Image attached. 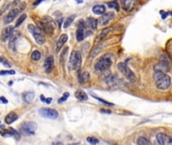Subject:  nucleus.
<instances>
[{
	"label": "nucleus",
	"instance_id": "1",
	"mask_svg": "<svg viewBox=\"0 0 172 145\" xmlns=\"http://www.w3.org/2000/svg\"><path fill=\"white\" fill-rule=\"evenodd\" d=\"M154 81H155L156 87L161 91H165L170 87L171 85V78L166 73L154 71Z\"/></svg>",
	"mask_w": 172,
	"mask_h": 145
},
{
	"label": "nucleus",
	"instance_id": "2",
	"mask_svg": "<svg viewBox=\"0 0 172 145\" xmlns=\"http://www.w3.org/2000/svg\"><path fill=\"white\" fill-rule=\"evenodd\" d=\"M112 65V60H111V55H105L101 57L95 63V70L96 72H105L108 68H110Z\"/></svg>",
	"mask_w": 172,
	"mask_h": 145
},
{
	"label": "nucleus",
	"instance_id": "3",
	"mask_svg": "<svg viewBox=\"0 0 172 145\" xmlns=\"http://www.w3.org/2000/svg\"><path fill=\"white\" fill-rule=\"evenodd\" d=\"M28 30L30 34H32L33 39L37 44L41 45L45 42V35L44 34V31L39 28V27L35 26L33 24H28Z\"/></svg>",
	"mask_w": 172,
	"mask_h": 145
},
{
	"label": "nucleus",
	"instance_id": "4",
	"mask_svg": "<svg viewBox=\"0 0 172 145\" xmlns=\"http://www.w3.org/2000/svg\"><path fill=\"white\" fill-rule=\"evenodd\" d=\"M81 65H82V55L79 50H74L70 55L69 60V68L70 71L79 70Z\"/></svg>",
	"mask_w": 172,
	"mask_h": 145
},
{
	"label": "nucleus",
	"instance_id": "5",
	"mask_svg": "<svg viewBox=\"0 0 172 145\" xmlns=\"http://www.w3.org/2000/svg\"><path fill=\"white\" fill-rule=\"evenodd\" d=\"M118 70L123 74L124 77H126V78L128 79L129 82H131V83H135L136 82V80H137V79H136L135 74H134L132 71L130 70V68H129L125 63H119V65H118Z\"/></svg>",
	"mask_w": 172,
	"mask_h": 145
},
{
	"label": "nucleus",
	"instance_id": "6",
	"mask_svg": "<svg viewBox=\"0 0 172 145\" xmlns=\"http://www.w3.org/2000/svg\"><path fill=\"white\" fill-rule=\"evenodd\" d=\"M170 70V60L167 58V55H161V60L158 63L154 66V71H159L162 73H168Z\"/></svg>",
	"mask_w": 172,
	"mask_h": 145
},
{
	"label": "nucleus",
	"instance_id": "7",
	"mask_svg": "<svg viewBox=\"0 0 172 145\" xmlns=\"http://www.w3.org/2000/svg\"><path fill=\"white\" fill-rule=\"evenodd\" d=\"M25 6H26V5H25V3H22L21 6L18 7V8H13L12 10H10L8 13H7L4 16V18H3V22H4V23L5 24L11 23V22L15 19V17H16L17 15H18L20 12L22 11V9H24Z\"/></svg>",
	"mask_w": 172,
	"mask_h": 145
},
{
	"label": "nucleus",
	"instance_id": "8",
	"mask_svg": "<svg viewBox=\"0 0 172 145\" xmlns=\"http://www.w3.org/2000/svg\"><path fill=\"white\" fill-rule=\"evenodd\" d=\"M37 129V125L34 122H24L20 125V132L25 135H32L35 133Z\"/></svg>",
	"mask_w": 172,
	"mask_h": 145
},
{
	"label": "nucleus",
	"instance_id": "9",
	"mask_svg": "<svg viewBox=\"0 0 172 145\" xmlns=\"http://www.w3.org/2000/svg\"><path fill=\"white\" fill-rule=\"evenodd\" d=\"M38 27L44 32V34H46L49 35H52V34H54V23L49 19L40 20V21L38 22Z\"/></svg>",
	"mask_w": 172,
	"mask_h": 145
},
{
	"label": "nucleus",
	"instance_id": "10",
	"mask_svg": "<svg viewBox=\"0 0 172 145\" xmlns=\"http://www.w3.org/2000/svg\"><path fill=\"white\" fill-rule=\"evenodd\" d=\"M38 112L42 117L47 119H57L59 117L57 111L52 108H40Z\"/></svg>",
	"mask_w": 172,
	"mask_h": 145
},
{
	"label": "nucleus",
	"instance_id": "11",
	"mask_svg": "<svg viewBox=\"0 0 172 145\" xmlns=\"http://www.w3.org/2000/svg\"><path fill=\"white\" fill-rule=\"evenodd\" d=\"M156 139L158 143L161 145H172V137L168 136L165 133H157Z\"/></svg>",
	"mask_w": 172,
	"mask_h": 145
},
{
	"label": "nucleus",
	"instance_id": "12",
	"mask_svg": "<svg viewBox=\"0 0 172 145\" xmlns=\"http://www.w3.org/2000/svg\"><path fill=\"white\" fill-rule=\"evenodd\" d=\"M121 4L125 11L131 12L137 5V0H121Z\"/></svg>",
	"mask_w": 172,
	"mask_h": 145
},
{
	"label": "nucleus",
	"instance_id": "13",
	"mask_svg": "<svg viewBox=\"0 0 172 145\" xmlns=\"http://www.w3.org/2000/svg\"><path fill=\"white\" fill-rule=\"evenodd\" d=\"M114 12H108V13H104L100 16L98 19V25H106L114 18Z\"/></svg>",
	"mask_w": 172,
	"mask_h": 145
},
{
	"label": "nucleus",
	"instance_id": "14",
	"mask_svg": "<svg viewBox=\"0 0 172 145\" xmlns=\"http://www.w3.org/2000/svg\"><path fill=\"white\" fill-rule=\"evenodd\" d=\"M13 30H14V27L10 26V25L4 27V28L2 29V31H1V36H0L1 42H7V39H8L9 37L12 35V34H13Z\"/></svg>",
	"mask_w": 172,
	"mask_h": 145
},
{
	"label": "nucleus",
	"instance_id": "15",
	"mask_svg": "<svg viewBox=\"0 0 172 145\" xmlns=\"http://www.w3.org/2000/svg\"><path fill=\"white\" fill-rule=\"evenodd\" d=\"M54 68V60L52 57H47L44 62V70L46 74H50Z\"/></svg>",
	"mask_w": 172,
	"mask_h": 145
},
{
	"label": "nucleus",
	"instance_id": "16",
	"mask_svg": "<svg viewBox=\"0 0 172 145\" xmlns=\"http://www.w3.org/2000/svg\"><path fill=\"white\" fill-rule=\"evenodd\" d=\"M89 81H90V74L87 71H84V72H81L79 74V82L82 85H85L87 84Z\"/></svg>",
	"mask_w": 172,
	"mask_h": 145
},
{
	"label": "nucleus",
	"instance_id": "17",
	"mask_svg": "<svg viewBox=\"0 0 172 145\" xmlns=\"http://www.w3.org/2000/svg\"><path fill=\"white\" fill-rule=\"evenodd\" d=\"M112 29H113V27H106V28H104L102 31H101L100 34H98V36L96 37V42H101V40H102L104 37H106L111 31H112Z\"/></svg>",
	"mask_w": 172,
	"mask_h": 145
},
{
	"label": "nucleus",
	"instance_id": "18",
	"mask_svg": "<svg viewBox=\"0 0 172 145\" xmlns=\"http://www.w3.org/2000/svg\"><path fill=\"white\" fill-rule=\"evenodd\" d=\"M67 39H69V37H67V34H62V35H60V39H57V52H59L60 48L64 47V44L67 42Z\"/></svg>",
	"mask_w": 172,
	"mask_h": 145
},
{
	"label": "nucleus",
	"instance_id": "19",
	"mask_svg": "<svg viewBox=\"0 0 172 145\" xmlns=\"http://www.w3.org/2000/svg\"><path fill=\"white\" fill-rule=\"evenodd\" d=\"M17 118H18V116H17V114L15 113V112H10V113L7 114V116L5 117V123L9 125V124L13 123Z\"/></svg>",
	"mask_w": 172,
	"mask_h": 145
},
{
	"label": "nucleus",
	"instance_id": "20",
	"mask_svg": "<svg viewBox=\"0 0 172 145\" xmlns=\"http://www.w3.org/2000/svg\"><path fill=\"white\" fill-rule=\"evenodd\" d=\"M86 23H87V26L90 27L91 29H96L98 27V20L94 17H88Z\"/></svg>",
	"mask_w": 172,
	"mask_h": 145
},
{
	"label": "nucleus",
	"instance_id": "21",
	"mask_svg": "<svg viewBox=\"0 0 172 145\" xmlns=\"http://www.w3.org/2000/svg\"><path fill=\"white\" fill-rule=\"evenodd\" d=\"M93 12L97 15H102L106 12V6L105 5H102V4L95 5V6L93 7Z\"/></svg>",
	"mask_w": 172,
	"mask_h": 145
},
{
	"label": "nucleus",
	"instance_id": "22",
	"mask_svg": "<svg viewBox=\"0 0 172 145\" xmlns=\"http://www.w3.org/2000/svg\"><path fill=\"white\" fill-rule=\"evenodd\" d=\"M75 98L78 99V100H80V101H87L88 100V95H87V93L84 92L83 90H78V91H75Z\"/></svg>",
	"mask_w": 172,
	"mask_h": 145
},
{
	"label": "nucleus",
	"instance_id": "23",
	"mask_svg": "<svg viewBox=\"0 0 172 145\" xmlns=\"http://www.w3.org/2000/svg\"><path fill=\"white\" fill-rule=\"evenodd\" d=\"M103 47H104L103 44H97L96 47H94V48H92V52H91V53H90V58H94L96 55H98L99 52L103 50Z\"/></svg>",
	"mask_w": 172,
	"mask_h": 145
},
{
	"label": "nucleus",
	"instance_id": "24",
	"mask_svg": "<svg viewBox=\"0 0 172 145\" xmlns=\"http://www.w3.org/2000/svg\"><path fill=\"white\" fill-rule=\"evenodd\" d=\"M34 97H35L34 92H25L23 94V100L26 103H31L34 100Z\"/></svg>",
	"mask_w": 172,
	"mask_h": 145
},
{
	"label": "nucleus",
	"instance_id": "25",
	"mask_svg": "<svg viewBox=\"0 0 172 145\" xmlns=\"http://www.w3.org/2000/svg\"><path fill=\"white\" fill-rule=\"evenodd\" d=\"M118 80V77L116 75H109L108 78H106V82H107V84H109V85H116V83H117Z\"/></svg>",
	"mask_w": 172,
	"mask_h": 145
},
{
	"label": "nucleus",
	"instance_id": "26",
	"mask_svg": "<svg viewBox=\"0 0 172 145\" xmlns=\"http://www.w3.org/2000/svg\"><path fill=\"white\" fill-rule=\"evenodd\" d=\"M30 58H31V60H34V62H38L40 58H41V52H40L39 50H34V52H31Z\"/></svg>",
	"mask_w": 172,
	"mask_h": 145
},
{
	"label": "nucleus",
	"instance_id": "27",
	"mask_svg": "<svg viewBox=\"0 0 172 145\" xmlns=\"http://www.w3.org/2000/svg\"><path fill=\"white\" fill-rule=\"evenodd\" d=\"M75 15H70V16L67 17V18L65 19V23H64V27H65V28H67V27H69L70 25L73 23V21L75 20Z\"/></svg>",
	"mask_w": 172,
	"mask_h": 145
},
{
	"label": "nucleus",
	"instance_id": "28",
	"mask_svg": "<svg viewBox=\"0 0 172 145\" xmlns=\"http://www.w3.org/2000/svg\"><path fill=\"white\" fill-rule=\"evenodd\" d=\"M26 16H27L26 14H21V15H20L18 18H17L16 22H15V27H18L22 23H23V21H24L25 19H26Z\"/></svg>",
	"mask_w": 172,
	"mask_h": 145
},
{
	"label": "nucleus",
	"instance_id": "29",
	"mask_svg": "<svg viewBox=\"0 0 172 145\" xmlns=\"http://www.w3.org/2000/svg\"><path fill=\"white\" fill-rule=\"evenodd\" d=\"M137 144L138 145H149L150 144V141H149L146 137H139L137 139Z\"/></svg>",
	"mask_w": 172,
	"mask_h": 145
},
{
	"label": "nucleus",
	"instance_id": "30",
	"mask_svg": "<svg viewBox=\"0 0 172 145\" xmlns=\"http://www.w3.org/2000/svg\"><path fill=\"white\" fill-rule=\"evenodd\" d=\"M108 7H110V8H113V9H116V11H119V3L116 0H114V1H110L108 2Z\"/></svg>",
	"mask_w": 172,
	"mask_h": 145
},
{
	"label": "nucleus",
	"instance_id": "31",
	"mask_svg": "<svg viewBox=\"0 0 172 145\" xmlns=\"http://www.w3.org/2000/svg\"><path fill=\"white\" fill-rule=\"evenodd\" d=\"M93 96H94V98L97 99L98 101L102 102V103H103V104H105L106 106H109V107H113V106H114V104H113V103H110V102H108V101H105V100H103V99H100V98H99V97L95 96V95H93Z\"/></svg>",
	"mask_w": 172,
	"mask_h": 145
},
{
	"label": "nucleus",
	"instance_id": "32",
	"mask_svg": "<svg viewBox=\"0 0 172 145\" xmlns=\"http://www.w3.org/2000/svg\"><path fill=\"white\" fill-rule=\"evenodd\" d=\"M87 141L91 144H98L99 143V140L97 138H95V137H88Z\"/></svg>",
	"mask_w": 172,
	"mask_h": 145
},
{
	"label": "nucleus",
	"instance_id": "33",
	"mask_svg": "<svg viewBox=\"0 0 172 145\" xmlns=\"http://www.w3.org/2000/svg\"><path fill=\"white\" fill-rule=\"evenodd\" d=\"M4 75H15V71H0V76Z\"/></svg>",
	"mask_w": 172,
	"mask_h": 145
},
{
	"label": "nucleus",
	"instance_id": "34",
	"mask_svg": "<svg viewBox=\"0 0 172 145\" xmlns=\"http://www.w3.org/2000/svg\"><path fill=\"white\" fill-rule=\"evenodd\" d=\"M16 39H17V37L14 35V36H12V37H11V40H10V42H9V47H10V48H11L12 50H14V48H15V47H13V44H14L15 42H16Z\"/></svg>",
	"mask_w": 172,
	"mask_h": 145
},
{
	"label": "nucleus",
	"instance_id": "35",
	"mask_svg": "<svg viewBox=\"0 0 172 145\" xmlns=\"http://www.w3.org/2000/svg\"><path fill=\"white\" fill-rule=\"evenodd\" d=\"M69 96H70L69 93H65L64 96H62V98H60V100H59V103H62V102H65L67 98H69Z\"/></svg>",
	"mask_w": 172,
	"mask_h": 145
},
{
	"label": "nucleus",
	"instance_id": "36",
	"mask_svg": "<svg viewBox=\"0 0 172 145\" xmlns=\"http://www.w3.org/2000/svg\"><path fill=\"white\" fill-rule=\"evenodd\" d=\"M0 101H1L2 103H4V104H7V103H8V101H7L6 99L4 98V97H0Z\"/></svg>",
	"mask_w": 172,
	"mask_h": 145
},
{
	"label": "nucleus",
	"instance_id": "37",
	"mask_svg": "<svg viewBox=\"0 0 172 145\" xmlns=\"http://www.w3.org/2000/svg\"><path fill=\"white\" fill-rule=\"evenodd\" d=\"M42 1H44V0H36V1H35L34 3H33V5H34V6H36V5H38L39 3H41Z\"/></svg>",
	"mask_w": 172,
	"mask_h": 145
},
{
	"label": "nucleus",
	"instance_id": "38",
	"mask_svg": "<svg viewBox=\"0 0 172 145\" xmlns=\"http://www.w3.org/2000/svg\"><path fill=\"white\" fill-rule=\"evenodd\" d=\"M101 112H104V113H107V114H110L111 113V111L106 110V109H102V110H101Z\"/></svg>",
	"mask_w": 172,
	"mask_h": 145
},
{
	"label": "nucleus",
	"instance_id": "39",
	"mask_svg": "<svg viewBox=\"0 0 172 145\" xmlns=\"http://www.w3.org/2000/svg\"><path fill=\"white\" fill-rule=\"evenodd\" d=\"M45 103H47V104H49L50 102H52V99H45Z\"/></svg>",
	"mask_w": 172,
	"mask_h": 145
},
{
	"label": "nucleus",
	"instance_id": "40",
	"mask_svg": "<svg viewBox=\"0 0 172 145\" xmlns=\"http://www.w3.org/2000/svg\"><path fill=\"white\" fill-rule=\"evenodd\" d=\"M40 99H41V101H45V99H44V95L40 96Z\"/></svg>",
	"mask_w": 172,
	"mask_h": 145
}]
</instances>
